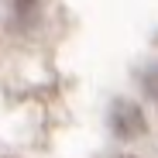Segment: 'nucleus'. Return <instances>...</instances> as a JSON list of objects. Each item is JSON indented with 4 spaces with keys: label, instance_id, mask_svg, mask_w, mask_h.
Returning <instances> with one entry per match:
<instances>
[{
    "label": "nucleus",
    "instance_id": "nucleus-1",
    "mask_svg": "<svg viewBox=\"0 0 158 158\" xmlns=\"http://www.w3.org/2000/svg\"><path fill=\"white\" fill-rule=\"evenodd\" d=\"M110 124H114V131H117V138H124V141L144 134L141 107H138V103H131V100H117V103H114V110H110Z\"/></svg>",
    "mask_w": 158,
    "mask_h": 158
},
{
    "label": "nucleus",
    "instance_id": "nucleus-2",
    "mask_svg": "<svg viewBox=\"0 0 158 158\" xmlns=\"http://www.w3.org/2000/svg\"><path fill=\"white\" fill-rule=\"evenodd\" d=\"M17 4H21V7H31V4H38V0H17Z\"/></svg>",
    "mask_w": 158,
    "mask_h": 158
},
{
    "label": "nucleus",
    "instance_id": "nucleus-3",
    "mask_svg": "<svg viewBox=\"0 0 158 158\" xmlns=\"http://www.w3.org/2000/svg\"><path fill=\"white\" fill-rule=\"evenodd\" d=\"M114 158H138V155H114Z\"/></svg>",
    "mask_w": 158,
    "mask_h": 158
}]
</instances>
